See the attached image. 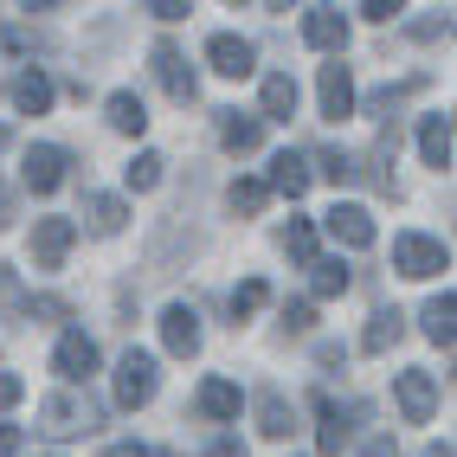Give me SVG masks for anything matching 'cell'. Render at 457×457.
<instances>
[{"label": "cell", "mask_w": 457, "mask_h": 457, "mask_svg": "<svg viewBox=\"0 0 457 457\" xmlns=\"http://www.w3.org/2000/svg\"><path fill=\"white\" fill-rule=\"evenodd\" d=\"M393 264H400L406 278H438V270H451V252L425 232H406V238H393Z\"/></svg>", "instance_id": "1"}, {"label": "cell", "mask_w": 457, "mask_h": 457, "mask_svg": "<svg viewBox=\"0 0 457 457\" xmlns=\"http://www.w3.org/2000/svg\"><path fill=\"white\" fill-rule=\"evenodd\" d=\"M116 400H123V406H148V400H155V354H142V348L123 354V368H116Z\"/></svg>", "instance_id": "2"}, {"label": "cell", "mask_w": 457, "mask_h": 457, "mask_svg": "<svg viewBox=\"0 0 457 457\" xmlns=\"http://www.w3.org/2000/svg\"><path fill=\"white\" fill-rule=\"evenodd\" d=\"M393 393H400V412H406L412 425H425V419L438 412V380L425 374V368H406L400 380H393Z\"/></svg>", "instance_id": "3"}, {"label": "cell", "mask_w": 457, "mask_h": 457, "mask_svg": "<svg viewBox=\"0 0 457 457\" xmlns=\"http://www.w3.org/2000/svg\"><path fill=\"white\" fill-rule=\"evenodd\" d=\"M20 180L33 194H52L58 180H65V148H52V142H33L26 148V162H20Z\"/></svg>", "instance_id": "4"}, {"label": "cell", "mask_w": 457, "mask_h": 457, "mask_svg": "<svg viewBox=\"0 0 457 457\" xmlns=\"http://www.w3.org/2000/svg\"><path fill=\"white\" fill-rule=\"evenodd\" d=\"M71 238H78L71 220H39V226H33V264H39V270H58V264H65V252H71Z\"/></svg>", "instance_id": "5"}, {"label": "cell", "mask_w": 457, "mask_h": 457, "mask_svg": "<svg viewBox=\"0 0 457 457\" xmlns=\"http://www.w3.org/2000/svg\"><path fill=\"white\" fill-rule=\"evenodd\" d=\"M322 116H328V123H342V116L354 110V78H348V65H342V58H335V65H322Z\"/></svg>", "instance_id": "6"}, {"label": "cell", "mask_w": 457, "mask_h": 457, "mask_svg": "<svg viewBox=\"0 0 457 457\" xmlns=\"http://www.w3.org/2000/svg\"><path fill=\"white\" fill-rule=\"evenodd\" d=\"M52 368L65 374V380L97 374V342H90V335H65V342H58V354H52Z\"/></svg>", "instance_id": "7"}, {"label": "cell", "mask_w": 457, "mask_h": 457, "mask_svg": "<svg viewBox=\"0 0 457 457\" xmlns=\"http://www.w3.org/2000/svg\"><path fill=\"white\" fill-rule=\"evenodd\" d=\"M206 58H212V71H226V78H245L252 71V46L238 39V33H212L206 39Z\"/></svg>", "instance_id": "8"}, {"label": "cell", "mask_w": 457, "mask_h": 457, "mask_svg": "<svg viewBox=\"0 0 457 457\" xmlns=\"http://www.w3.org/2000/svg\"><path fill=\"white\" fill-rule=\"evenodd\" d=\"M155 78L168 84L174 104H194V71H187V58H180L174 46H155Z\"/></svg>", "instance_id": "9"}, {"label": "cell", "mask_w": 457, "mask_h": 457, "mask_svg": "<svg viewBox=\"0 0 457 457\" xmlns=\"http://www.w3.org/2000/svg\"><path fill=\"white\" fill-rule=\"evenodd\" d=\"M162 342H168V354H194L200 348V316L187 310V303H174V310L162 316Z\"/></svg>", "instance_id": "10"}, {"label": "cell", "mask_w": 457, "mask_h": 457, "mask_svg": "<svg viewBox=\"0 0 457 457\" xmlns=\"http://www.w3.org/2000/svg\"><path fill=\"white\" fill-rule=\"evenodd\" d=\"M316 412H322V438H316V451H322V457H342L348 438H354V412L328 406V400H316Z\"/></svg>", "instance_id": "11"}, {"label": "cell", "mask_w": 457, "mask_h": 457, "mask_svg": "<svg viewBox=\"0 0 457 457\" xmlns=\"http://www.w3.org/2000/svg\"><path fill=\"white\" fill-rule=\"evenodd\" d=\"M419 155H425V168H451V116H425L419 123Z\"/></svg>", "instance_id": "12"}, {"label": "cell", "mask_w": 457, "mask_h": 457, "mask_svg": "<svg viewBox=\"0 0 457 457\" xmlns=\"http://www.w3.org/2000/svg\"><path fill=\"white\" fill-rule=\"evenodd\" d=\"M328 232L342 238V245H354V252H361V245H374V220H368V206H335V212H328Z\"/></svg>", "instance_id": "13"}, {"label": "cell", "mask_w": 457, "mask_h": 457, "mask_svg": "<svg viewBox=\"0 0 457 457\" xmlns=\"http://www.w3.org/2000/svg\"><path fill=\"white\" fill-rule=\"evenodd\" d=\"M303 39H310L316 52H335L348 39V20L335 13V7H310V20H303Z\"/></svg>", "instance_id": "14"}, {"label": "cell", "mask_w": 457, "mask_h": 457, "mask_svg": "<svg viewBox=\"0 0 457 457\" xmlns=\"http://www.w3.org/2000/svg\"><path fill=\"white\" fill-rule=\"evenodd\" d=\"M84 425H90V412H84L78 400H65V393L39 406V432H52V438H65V432H84Z\"/></svg>", "instance_id": "15"}, {"label": "cell", "mask_w": 457, "mask_h": 457, "mask_svg": "<svg viewBox=\"0 0 457 457\" xmlns=\"http://www.w3.org/2000/svg\"><path fill=\"white\" fill-rule=\"evenodd\" d=\"M13 110L20 116H46L52 110V78L46 71H20L13 78Z\"/></svg>", "instance_id": "16"}, {"label": "cell", "mask_w": 457, "mask_h": 457, "mask_svg": "<svg viewBox=\"0 0 457 457\" xmlns=\"http://www.w3.org/2000/svg\"><path fill=\"white\" fill-rule=\"evenodd\" d=\"M258 432L264 438H290L296 432V406L284 400V393H258Z\"/></svg>", "instance_id": "17"}, {"label": "cell", "mask_w": 457, "mask_h": 457, "mask_svg": "<svg viewBox=\"0 0 457 457\" xmlns=\"http://www.w3.org/2000/svg\"><path fill=\"white\" fill-rule=\"evenodd\" d=\"M264 116H270V123H290V116H296V78L290 71L264 78Z\"/></svg>", "instance_id": "18"}, {"label": "cell", "mask_w": 457, "mask_h": 457, "mask_svg": "<svg viewBox=\"0 0 457 457\" xmlns=\"http://www.w3.org/2000/svg\"><path fill=\"white\" fill-rule=\"evenodd\" d=\"M270 187L290 194V200L310 194V168H303V155H278V162H270Z\"/></svg>", "instance_id": "19"}, {"label": "cell", "mask_w": 457, "mask_h": 457, "mask_svg": "<svg viewBox=\"0 0 457 457\" xmlns=\"http://www.w3.org/2000/svg\"><path fill=\"white\" fill-rule=\"evenodd\" d=\"M400 328H406V316H400V310H374L368 335H361V348H368V354H386L393 342H400Z\"/></svg>", "instance_id": "20"}, {"label": "cell", "mask_w": 457, "mask_h": 457, "mask_svg": "<svg viewBox=\"0 0 457 457\" xmlns=\"http://www.w3.org/2000/svg\"><path fill=\"white\" fill-rule=\"evenodd\" d=\"M142 123H148L142 97H136V90H116V97H110V129H123V136H142Z\"/></svg>", "instance_id": "21"}, {"label": "cell", "mask_w": 457, "mask_h": 457, "mask_svg": "<svg viewBox=\"0 0 457 457\" xmlns=\"http://www.w3.org/2000/svg\"><path fill=\"white\" fill-rule=\"evenodd\" d=\"M419 322H425V335H432V342H445V348H451V328H457V303H451V290L425 303V316H419Z\"/></svg>", "instance_id": "22"}, {"label": "cell", "mask_w": 457, "mask_h": 457, "mask_svg": "<svg viewBox=\"0 0 457 457\" xmlns=\"http://www.w3.org/2000/svg\"><path fill=\"white\" fill-rule=\"evenodd\" d=\"M200 412L206 419H238V386L232 380H206L200 386Z\"/></svg>", "instance_id": "23"}, {"label": "cell", "mask_w": 457, "mask_h": 457, "mask_svg": "<svg viewBox=\"0 0 457 457\" xmlns=\"http://www.w3.org/2000/svg\"><path fill=\"white\" fill-rule=\"evenodd\" d=\"M220 142L232 148V155H252V148L264 142V123H258V116H232V123L220 129Z\"/></svg>", "instance_id": "24"}, {"label": "cell", "mask_w": 457, "mask_h": 457, "mask_svg": "<svg viewBox=\"0 0 457 457\" xmlns=\"http://www.w3.org/2000/svg\"><path fill=\"white\" fill-rule=\"evenodd\" d=\"M284 252H290L296 264H316V226H310V220H290V232H284Z\"/></svg>", "instance_id": "25"}, {"label": "cell", "mask_w": 457, "mask_h": 457, "mask_svg": "<svg viewBox=\"0 0 457 457\" xmlns=\"http://www.w3.org/2000/svg\"><path fill=\"white\" fill-rule=\"evenodd\" d=\"M123 220H129V212H123V200H110V194H97V200H90V226H97V232H123Z\"/></svg>", "instance_id": "26"}, {"label": "cell", "mask_w": 457, "mask_h": 457, "mask_svg": "<svg viewBox=\"0 0 457 457\" xmlns=\"http://www.w3.org/2000/svg\"><path fill=\"white\" fill-rule=\"evenodd\" d=\"M264 200H270L264 180H232V212H264Z\"/></svg>", "instance_id": "27"}, {"label": "cell", "mask_w": 457, "mask_h": 457, "mask_svg": "<svg viewBox=\"0 0 457 457\" xmlns=\"http://www.w3.org/2000/svg\"><path fill=\"white\" fill-rule=\"evenodd\" d=\"M123 180H129L136 194H148V187H155V180H162V155H136V162L123 168Z\"/></svg>", "instance_id": "28"}, {"label": "cell", "mask_w": 457, "mask_h": 457, "mask_svg": "<svg viewBox=\"0 0 457 457\" xmlns=\"http://www.w3.org/2000/svg\"><path fill=\"white\" fill-rule=\"evenodd\" d=\"M252 310H264V284H258V278H252V284H238V290H232V322H245Z\"/></svg>", "instance_id": "29"}, {"label": "cell", "mask_w": 457, "mask_h": 457, "mask_svg": "<svg viewBox=\"0 0 457 457\" xmlns=\"http://www.w3.org/2000/svg\"><path fill=\"white\" fill-rule=\"evenodd\" d=\"M316 270V296H342L348 290V270L342 264H310Z\"/></svg>", "instance_id": "30"}, {"label": "cell", "mask_w": 457, "mask_h": 457, "mask_svg": "<svg viewBox=\"0 0 457 457\" xmlns=\"http://www.w3.org/2000/svg\"><path fill=\"white\" fill-rule=\"evenodd\" d=\"M310 322H316V310H310V303H284V328H290V335H303Z\"/></svg>", "instance_id": "31"}, {"label": "cell", "mask_w": 457, "mask_h": 457, "mask_svg": "<svg viewBox=\"0 0 457 457\" xmlns=\"http://www.w3.org/2000/svg\"><path fill=\"white\" fill-rule=\"evenodd\" d=\"M322 174H328V180H354V162L342 155V148H328V155H322Z\"/></svg>", "instance_id": "32"}, {"label": "cell", "mask_w": 457, "mask_h": 457, "mask_svg": "<svg viewBox=\"0 0 457 457\" xmlns=\"http://www.w3.org/2000/svg\"><path fill=\"white\" fill-rule=\"evenodd\" d=\"M148 13H155V20H187L194 7H180V0H155V7H148Z\"/></svg>", "instance_id": "33"}, {"label": "cell", "mask_w": 457, "mask_h": 457, "mask_svg": "<svg viewBox=\"0 0 457 457\" xmlns=\"http://www.w3.org/2000/svg\"><path fill=\"white\" fill-rule=\"evenodd\" d=\"M0 303H7V310L20 303V284H13V270H7V264H0Z\"/></svg>", "instance_id": "34"}, {"label": "cell", "mask_w": 457, "mask_h": 457, "mask_svg": "<svg viewBox=\"0 0 457 457\" xmlns=\"http://www.w3.org/2000/svg\"><path fill=\"white\" fill-rule=\"evenodd\" d=\"M20 393H26V386H20V380H13V374H0V412H7V406H13V400H20Z\"/></svg>", "instance_id": "35"}, {"label": "cell", "mask_w": 457, "mask_h": 457, "mask_svg": "<svg viewBox=\"0 0 457 457\" xmlns=\"http://www.w3.org/2000/svg\"><path fill=\"white\" fill-rule=\"evenodd\" d=\"M20 451V425H0V457H13Z\"/></svg>", "instance_id": "36"}, {"label": "cell", "mask_w": 457, "mask_h": 457, "mask_svg": "<svg viewBox=\"0 0 457 457\" xmlns=\"http://www.w3.org/2000/svg\"><path fill=\"white\" fill-rule=\"evenodd\" d=\"M206 457H245V445H238V438H220V445H212Z\"/></svg>", "instance_id": "37"}, {"label": "cell", "mask_w": 457, "mask_h": 457, "mask_svg": "<svg viewBox=\"0 0 457 457\" xmlns=\"http://www.w3.org/2000/svg\"><path fill=\"white\" fill-rule=\"evenodd\" d=\"M104 457H155V451H142V445H110Z\"/></svg>", "instance_id": "38"}, {"label": "cell", "mask_w": 457, "mask_h": 457, "mask_svg": "<svg viewBox=\"0 0 457 457\" xmlns=\"http://www.w3.org/2000/svg\"><path fill=\"white\" fill-rule=\"evenodd\" d=\"M368 457H400V451H393V438H374V445H368Z\"/></svg>", "instance_id": "39"}, {"label": "cell", "mask_w": 457, "mask_h": 457, "mask_svg": "<svg viewBox=\"0 0 457 457\" xmlns=\"http://www.w3.org/2000/svg\"><path fill=\"white\" fill-rule=\"evenodd\" d=\"M7 212H13V200H7V187H0V226H7Z\"/></svg>", "instance_id": "40"}]
</instances>
